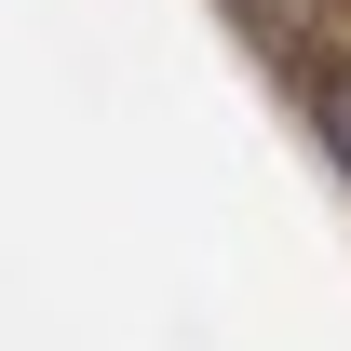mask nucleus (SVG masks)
Segmentation results:
<instances>
[{
  "instance_id": "obj_1",
  "label": "nucleus",
  "mask_w": 351,
  "mask_h": 351,
  "mask_svg": "<svg viewBox=\"0 0 351 351\" xmlns=\"http://www.w3.org/2000/svg\"><path fill=\"white\" fill-rule=\"evenodd\" d=\"M311 122H324V149L351 162V68H311Z\"/></svg>"
}]
</instances>
